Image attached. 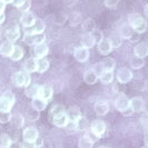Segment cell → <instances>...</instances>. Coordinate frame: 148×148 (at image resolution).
<instances>
[{
	"mask_svg": "<svg viewBox=\"0 0 148 148\" xmlns=\"http://www.w3.org/2000/svg\"><path fill=\"white\" fill-rule=\"evenodd\" d=\"M115 107L116 109L121 112H126L128 109H130V100L127 98L125 94L120 92L115 99Z\"/></svg>",
	"mask_w": 148,
	"mask_h": 148,
	"instance_id": "277c9868",
	"label": "cell"
},
{
	"mask_svg": "<svg viewBox=\"0 0 148 148\" xmlns=\"http://www.w3.org/2000/svg\"><path fill=\"white\" fill-rule=\"evenodd\" d=\"M15 49V46L12 44V41H9V40H6L1 44V47H0V52L2 56H6V57H10L11 53Z\"/></svg>",
	"mask_w": 148,
	"mask_h": 148,
	"instance_id": "cb8c5ba5",
	"label": "cell"
},
{
	"mask_svg": "<svg viewBox=\"0 0 148 148\" xmlns=\"http://www.w3.org/2000/svg\"><path fill=\"white\" fill-rule=\"evenodd\" d=\"M15 95L12 94V91L6 90L2 92L1 99H0V111L1 114H9L12 106L15 104Z\"/></svg>",
	"mask_w": 148,
	"mask_h": 148,
	"instance_id": "6da1fadb",
	"label": "cell"
},
{
	"mask_svg": "<svg viewBox=\"0 0 148 148\" xmlns=\"http://www.w3.org/2000/svg\"><path fill=\"white\" fill-rule=\"evenodd\" d=\"M30 7H31V0H26V1L22 3L21 6L18 8V9H19L21 12L26 14V12H29Z\"/></svg>",
	"mask_w": 148,
	"mask_h": 148,
	"instance_id": "60d3db41",
	"label": "cell"
},
{
	"mask_svg": "<svg viewBox=\"0 0 148 148\" xmlns=\"http://www.w3.org/2000/svg\"><path fill=\"white\" fill-rule=\"evenodd\" d=\"M112 50V46L110 44L109 39H103L100 42H98V51L103 56L109 55Z\"/></svg>",
	"mask_w": 148,
	"mask_h": 148,
	"instance_id": "4fadbf2b",
	"label": "cell"
},
{
	"mask_svg": "<svg viewBox=\"0 0 148 148\" xmlns=\"http://www.w3.org/2000/svg\"><path fill=\"white\" fill-rule=\"evenodd\" d=\"M9 123L11 124V126L14 127V128L19 129V128H21V127L23 126V124H25V118H23V116H22L21 114L16 112V114H12V115H11Z\"/></svg>",
	"mask_w": 148,
	"mask_h": 148,
	"instance_id": "44dd1931",
	"label": "cell"
},
{
	"mask_svg": "<svg viewBox=\"0 0 148 148\" xmlns=\"http://www.w3.org/2000/svg\"><path fill=\"white\" fill-rule=\"evenodd\" d=\"M47 103H48V101H46L41 97H35V98H32V100H31V107L36 111L39 112V111H42L46 109Z\"/></svg>",
	"mask_w": 148,
	"mask_h": 148,
	"instance_id": "7402d4cb",
	"label": "cell"
},
{
	"mask_svg": "<svg viewBox=\"0 0 148 148\" xmlns=\"http://www.w3.org/2000/svg\"><path fill=\"white\" fill-rule=\"evenodd\" d=\"M96 29L95 28V22L92 19H87L85 20L84 23H82V30L85 34H91L94 30Z\"/></svg>",
	"mask_w": 148,
	"mask_h": 148,
	"instance_id": "4dcf8cb0",
	"label": "cell"
},
{
	"mask_svg": "<svg viewBox=\"0 0 148 148\" xmlns=\"http://www.w3.org/2000/svg\"><path fill=\"white\" fill-rule=\"evenodd\" d=\"M95 44H96V40H95V38L92 37L91 34H85L82 37V47H85L87 49H90V48H92L95 46Z\"/></svg>",
	"mask_w": 148,
	"mask_h": 148,
	"instance_id": "484cf974",
	"label": "cell"
},
{
	"mask_svg": "<svg viewBox=\"0 0 148 148\" xmlns=\"http://www.w3.org/2000/svg\"><path fill=\"white\" fill-rule=\"evenodd\" d=\"M129 23L133 26L137 34H144L147 30V22L140 15H132L129 17Z\"/></svg>",
	"mask_w": 148,
	"mask_h": 148,
	"instance_id": "7a4b0ae2",
	"label": "cell"
},
{
	"mask_svg": "<svg viewBox=\"0 0 148 148\" xmlns=\"http://www.w3.org/2000/svg\"><path fill=\"white\" fill-rule=\"evenodd\" d=\"M109 40H110V44L112 46V48H119L121 46V42H123L121 38H119V36H112Z\"/></svg>",
	"mask_w": 148,
	"mask_h": 148,
	"instance_id": "ab89813d",
	"label": "cell"
},
{
	"mask_svg": "<svg viewBox=\"0 0 148 148\" xmlns=\"http://www.w3.org/2000/svg\"><path fill=\"white\" fill-rule=\"evenodd\" d=\"M88 126V121L87 119L82 117L77 123H76V127H77V130H85Z\"/></svg>",
	"mask_w": 148,
	"mask_h": 148,
	"instance_id": "f35d334b",
	"label": "cell"
},
{
	"mask_svg": "<svg viewBox=\"0 0 148 148\" xmlns=\"http://www.w3.org/2000/svg\"><path fill=\"white\" fill-rule=\"evenodd\" d=\"M21 148H37L36 143H28V141H23L21 144Z\"/></svg>",
	"mask_w": 148,
	"mask_h": 148,
	"instance_id": "ee69618b",
	"label": "cell"
},
{
	"mask_svg": "<svg viewBox=\"0 0 148 148\" xmlns=\"http://www.w3.org/2000/svg\"><path fill=\"white\" fill-rule=\"evenodd\" d=\"M98 148H109V147H107V146H100V147H98Z\"/></svg>",
	"mask_w": 148,
	"mask_h": 148,
	"instance_id": "db71d44e",
	"label": "cell"
},
{
	"mask_svg": "<svg viewBox=\"0 0 148 148\" xmlns=\"http://www.w3.org/2000/svg\"><path fill=\"white\" fill-rule=\"evenodd\" d=\"M0 5H1V14H3L5 12V9H6V3H3V2L0 1Z\"/></svg>",
	"mask_w": 148,
	"mask_h": 148,
	"instance_id": "681fc988",
	"label": "cell"
},
{
	"mask_svg": "<svg viewBox=\"0 0 148 148\" xmlns=\"http://www.w3.org/2000/svg\"><path fill=\"white\" fill-rule=\"evenodd\" d=\"M98 76L97 74L92 70V69H89L87 70L85 74H84V80L86 84H88V85H94V84H96L97 80H98Z\"/></svg>",
	"mask_w": 148,
	"mask_h": 148,
	"instance_id": "4316f807",
	"label": "cell"
},
{
	"mask_svg": "<svg viewBox=\"0 0 148 148\" xmlns=\"http://www.w3.org/2000/svg\"><path fill=\"white\" fill-rule=\"evenodd\" d=\"M5 19H6V15H5V12H3V14H1V19H0V23H3Z\"/></svg>",
	"mask_w": 148,
	"mask_h": 148,
	"instance_id": "f907efd6",
	"label": "cell"
},
{
	"mask_svg": "<svg viewBox=\"0 0 148 148\" xmlns=\"http://www.w3.org/2000/svg\"><path fill=\"white\" fill-rule=\"evenodd\" d=\"M140 121L141 124H143V126L148 129V115H146V117H143L140 119Z\"/></svg>",
	"mask_w": 148,
	"mask_h": 148,
	"instance_id": "f6af8a7d",
	"label": "cell"
},
{
	"mask_svg": "<svg viewBox=\"0 0 148 148\" xmlns=\"http://www.w3.org/2000/svg\"><path fill=\"white\" fill-rule=\"evenodd\" d=\"M66 114H67L68 119H69V123L76 124L79 119L82 118V112H80L78 107H70V108L66 111Z\"/></svg>",
	"mask_w": 148,
	"mask_h": 148,
	"instance_id": "5bb4252c",
	"label": "cell"
},
{
	"mask_svg": "<svg viewBox=\"0 0 148 148\" xmlns=\"http://www.w3.org/2000/svg\"><path fill=\"white\" fill-rule=\"evenodd\" d=\"M51 121L53 125H56L57 127H60V128L67 127V125L69 124V119L67 117L66 112H62V114H60V115H57V116L52 117Z\"/></svg>",
	"mask_w": 148,
	"mask_h": 148,
	"instance_id": "9a60e30c",
	"label": "cell"
},
{
	"mask_svg": "<svg viewBox=\"0 0 148 148\" xmlns=\"http://www.w3.org/2000/svg\"><path fill=\"white\" fill-rule=\"evenodd\" d=\"M23 71H26L29 75L37 71V59L31 57V58H28L26 60L23 64Z\"/></svg>",
	"mask_w": 148,
	"mask_h": 148,
	"instance_id": "ffe728a7",
	"label": "cell"
},
{
	"mask_svg": "<svg viewBox=\"0 0 148 148\" xmlns=\"http://www.w3.org/2000/svg\"><path fill=\"white\" fill-rule=\"evenodd\" d=\"M12 82L17 87H25L27 88L30 85V75L26 71H18L12 76Z\"/></svg>",
	"mask_w": 148,
	"mask_h": 148,
	"instance_id": "3957f363",
	"label": "cell"
},
{
	"mask_svg": "<svg viewBox=\"0 0 148 148\" xmlns=\"http://www.w3.org/2000/svg\"><path fill=\"white\" fill-rule=\"evenodd\" d=\"M120 0H105V6L107 8H115Z\"/></svg>",
	"mask_w": 148,
	"mask_h": 148,
	"instance_id": "7bdbcfd3",
	"label": "cell"
},
{
	"mask_svg": "<svg viewBox=\"0 0 148 148\" xmlns=\"http://www.w3.org/2000/svg\"><path fill=\"white\" fill-rule=\"evenodd\" d=\"M143 148H148V147H147V146H146V147H143Z\"/></svg>",
	"mask_w": 148,
	"mask_h": 148,
	"instance_id": "11a10c76",
	"label": "cell"
},
{
	"mask_svg": "<svg viewBox=\"0 0 148 148\" xmlns=\"http://www.w3.org/2000/svg\"><path fill=\"white\" fill-rule=\"evenodd\" d=\"M45 22L41 20V19H37L36 23L30 27V28H25L23 31H25V35H32V34H44L45 31Z\"/></svg>",
	"mask_w": 148,
	"mask_h": 148,
	"instance_id": "30bf717a",
	"label": "cell"
},
{
	"mask_svg": "<svg viewBox=\"0 0 148 148\" xmlns=\"http://www.w3.org/2000/svg\"><path fill=\"white\" fill-rule=\"evenodd\" d=\"M144 109H145V111H146V114L148 115V101L146 103V106H145V108H144Z\"/></svg>",
	"mask_w": 148,
	"mask_h": 148,
	"instance_id": "f5cc1de1",
	"label": "cell"
},
{
	"mask_svg": "<svg viewBox=\"0 0 148 148\" xmlns=\"http://www.w3.org/2000/svg\"><path fill=\"white\" fill-rule=\"evenodd\" d=\"M119 32H120L121 38H124V39H129V38L133 37L135 30H134L133 26H132L130 23H125V25H123V26L120 27Z\"/></svg>",
	"mask_w": 148,
	"mask_h": 148,
	"instance_id": "d4e9b609",
	"label": "cell"
},
{
	"mask_svg": "<svg viewBox=\"0 0 148 148\" xmlns=\"http://www.w3.org/2000/svg\"><path fill=\"white\" fill-rule=\"evenodd\" d=\"M39 91H40V86L37 85V84H34V85H29L25 92L26 95L30 98H35V97H39Z\"/></svg>",
	"mask_w": 148,
	"mask_h": 148,
	"instance_id": "83f0119b",
	"label": "cell"
},
{
	"mask_svg": "<svg viewBox=\"0 0 148 148\" xmlns=\"http://www.w3.org/2000/svg\"><path fill=\"white\" fill-rule=\"evenodd\" d=\"M91 35H92V37L95 38V40H96L97 44L100 42V41L104 39V37H103V32H101L99 29H95L92 32H91Z\"/></svg>",
	"mask_w": 148,
	"mask_h": 148,
	"instance_id": "b9f144b4",
	"label": "cell"
},
{
	"mask_svg": "<svg viewBox=\"0 0 148 148\" xmlns=\"http://www.w3.org/2000/svg\"><path fill=\"white\" fill-rule=\"evenodd\" d=\"M134 55H135V57L144 59L148 55V46L146 44H144V42L137 44L134 47Z\"/></svg>",
	"mask_w": 148,
	"mask_h": 148,
	"instance_id": "e0dca14e",
	"label": "cell"
},
{
	"mask_svg": "<svg viewBox=\"0 0 148 148\" xmlns=\"http://www.w3.org/2000/svg\"><path fill=\"white\" fill-rule=\"evenodd\" d=\"M114 71H111V70H105L103 75L99 77L100 78V80L103 84H110L112 82V79H114Z\"/></svg>",
	"mask_w": 148,
	"mask_h": 148,
	"instance_id": "836d02e7",
	"label": "cell"
},
{
	"mask_svg": "<svg viewBox=\"0 0 148 148\" xmlns=\"http://www.w3.org/2000/svg\"><path fill=\"white\" fill-rule=\"evenodd\" d=\"M48 51H49V48L45 42L38 44L34 47V55L36 59H42L45 56L48 55Z\"/></svg>",
	"mask_w": 148,
	"mask_h": 148,
	"instance_id": "8fae6325",
	"label": "cell"
},
{
	"mask_svg": "<svg viewBox=\"0 0 148 148\" xmlns=\"http://www.w3.org/2000/svg\"><path fill=\"white\" fill-rule=\"evenodd\" d=\"M38 130L35 127H28L22 133V139L28 143H36L38 140Z\"/></svg>",
	"mask_w": 148,
	"mask_h": 148,
	"instance_id": "ba28073f",
	"label": "cell"
},
{
	"mask_svg": "<svg viewBox=\"0 0 148 148\" xmlns=\"http://www.w3.org/2000/svg\"><path fill=\"white\" fill-rule=\"evenodd\" d=\"M12 144V140L10 138V136L7 134H1L0 137V148H10Z\"/></svg>",
	"mask_w": 148,
	"mask_h": 148,
	"instance_id": "d6a6232c",
	"label": "cell"
},
{
	"mask_svg": "<svg viewBox=\"0 0 148 148\" xmlns=\"http://www.w3.org/2000/svg\"><path fill=\"white\" fill-rule=\"evenodd\" d=\"M23 57V49H22V47L20 46H15V49H14V51L11 53V56H10V58L12 61H18V60H20Z\"/></svg>",
	"mask_w": 148,
	"mask_h": 148,
	"instance_id": "1f68e13d",
	"label": "cell"
},
{
	"mask_svg": "<svg viewBox=\"0 0 148 148\" xmlns=\"http://www.w3.org/2000/svg\"><path fill=\"white\" fill-rule=\"evenodd\" d=\"M74 57H75V59L77 60V61H79V62H85V61H87L89 58V49L82 47V46L75 48Z\"/></svg>",
	"mask_w": 148,
	"mask_h": 148,
	"instance_id": "9c48e42d",
	"label": "cell"
},
{
	"mask_svg": "<svg viewBox=\"0 0 148 148\" xmlns=\"http://www.w3.org/2000/svg\"><path fill=\"white\" fill-rule=\"evenodd\" d=\"M116 78L120 84H127L133 79V73L130 69H128L126 67H123L117 71Z\"/></svg>",
	"mask_w": 148,
	"mask_h": 148,
	"instance_id": "8992f818",
	"label": "cell"
},
{
	"mask_svg": "<svg viewBox=\"0 0 148 148\" xmlns=\"http://www.w3.org/2000/svg\"><path fill=\"white\" fill-rule=\"evenodd\" d=\"M91 132L92 134L98 137V138H100V137H103L105 135V132H106V124H105L103 120H94L92 123H91Z\"/></svg>",
	"mask_w": 148,
	"mask_h": 148,
	"instance_id": "52a82bcc",
	"label": "cell"
},
{
	"mask_svg": "<svg viewBox=\"0 0 148 148\" xmlns=\"http://www.w3.org/2000/svg\"><path fill=\"white\" fill-rule=\"evenodd\" d=\"M95 112H96L98 116H105L106 114H108L109 111V105L107 101H104V100H99L95 104Z\"/></svg>",
	"mask_w": 148,
	"mask_h": 148,
	"instance_id": "ac0fdd59",
	"label": "cell"
},
{
	"mask_svg": "<svg viewBox=\"0 0 148 148\" xmlns=\"http://www.w3.org/2000/svg\"><path fill=\"white\" fill-rule=\"evenodd\" d=\"M103 64H104V68L105 70H114L115 69V67H116V61L114 58H107V59H105L103 61Z\"/></svg>",
	"mask_w": 148,
	"mask_h": 148,
	"instance_id": "8d00e7d4",
	"label": "cell"
},
{
	"mask_svg": "<svg viewBox=\"0 0 148 148\" xmlns=\"http://www.w3.org/2000/svg\"><path fill=\"white\" fill-rule=\"evenodd\" d=\"M25 1H26V0H14V2H12V3H14V6H16L17 8H19L22 3L25 2Z\"/></svg>",
	"mask_w": 148,
	"mask_h": 148,
	"instance_id": "bcb514c9",
	"label": "cell"
},
{
	"mask_svg": "<svg viewBox=\"0 0 148 148\" xmlns=\"http://www.w3.org/2000/svg\"><path fill=\"white\" fill-rule=\"evenodd\" d=\"M62 112H66V109L64 108V106H61V105H55L51 108V110H50V117L52 118V117H55L57 115H60Z\"/></svg>",
	"mask_w": 148,
	"mask_h": 148,
	"instance_id": "d590c367",
	"label": "cell"
},
{
	"mask_svg": "<svg viewBox=\"0 0 148 148\" xmlns=\"http://www.w3.org/2000/svg\"><path fill=\"white\" fill-rule=\"evenodd\" d=\"M144 141H145V144H146V146L148 147V132L145 134V136H144Z\"/></svg>",
	"mask_w": 148,
	"mask_h": 148,
	"instance_id": "7dc6e473",
	"label": "cell"
},
{
	"mask_svg": "<svg viewBox=\"0 0 148 148\" xmlns=\"http://www.w3.org/2000/svg\"><path fill=\"white\" fill-rule=\"evenodd\" d=\"M144 12H145V16L148 18V3H146L145 7H144Z\"/></svg>",
	"mask_w": 148,
	"mask_h": 148,
	"instance_id": "c3c4849f",
	"label": "cell"
},
{
	"mask_svg": "<svg viewBox=\"0 0 148 148\" xmlns=\"http://www.w3.org/2000/svg\"><path fill=\"white\" fill-rule=\"evenodd\" d=\"M20 37V28H19V26H14V27H11V28H9V29L6 31V38H7V40L9 41H16V40H18Z\"/></svg>",
	"mask_w": 148,
	"mask_h": 148,
	"instance_id": "d6986e66",
	"label": "cell"
},
{
	"mask_svg": "<svg viewBox=\"0 0 148 148\" xmlns=\"http://www.w3.org/2000/svg\"><path fill=\"white\" fill-rule=\"evenodd\" d=\"M36 21H37L36 17H35L34 14H31V12H26L20 18V22H21V25L23 26V28H30V27H32L36 23Z\"/></svg>",
	"mask_w": 148,
	"mask_h": 148,
	"instance_id": "7c38bea8",
	"label": "cell"
},
{
	"mask_svg": "<svg viewBox=\"0 0 148 148\" xmlns=\"http://www.w3.org/2000/svg\"><path fill=\"white\" fill-rule=\"evenodd\" d=\"M0 1L3 2V3H6V5H7V3H12V2H14V0H0Z\"/></svg>",
	"mask_w": 148,
	"mask_h": 148,
	"instance_id": "816d5d0a",
	"label": "cell"
},
{
	"mask_svg": "<svg viewBox=\"0 0 148 148\" xmlns=\"http://www.w3.org/2000/svg\"><path fill=\"white\" fill-rule=\"evenodd\" d=\"M46 36L44 34H32V35H25L23 36V42H26L29 46H36L38 44H42L45 42Z\"/></svg>",
	"mask_w": 148,
	"mask_h": 148,
	"instance_id": "5b68a950",
	"label": "cell"
},
{
	"mask_svg": "<svg viewBox=\"0 0 148 148\" xmlns=\"http://www.w3.org/2000/svg\"><path fill=\"white\" fill-rule=\"evenodd\" d=\"M94 141L89 136H84L78 141V147L79 148H92Z\"/></svg>",
	"mask_w": 148,
	"mask_h": 148,
	"instance_id": "f1b7e54d",
	"label": "cell"
},
{
	"mask_svg": "<svg viewBox=\"0 0 148 148\" xmlns=\"http://www.w3.org/2000/svg\"><path fill=\"white\" fill-rule=\"evenodd\" d=\"M52 95H53V90L50 86L48 85H42L40 86V91H39V97H41L46 101L51 100Z\"/></svg>",
	"mask_w": 148,
	"mask_h": 148,
	"instance_id": "603a6c76",
	"label": "cell"
},
{
	"mask_svg": "<svg viewBox=\"0 0 148 148\" xmlns=\"http://www.w3.org/2000/svg\"><path fill=\"white\" fill-rule=\"evenodd\" d=\"M145 108V103L141 97H134L130 99V110L134 112H140Z\"/></svg>",
	"mask_w": 148,
	"mask_h": 148,
	"instance_id": "2e32d148",
	"label": "cell"
},
{
	"mask_svg": "<svg viewBox=\"0 0 148 148\" xmlns=\"http://www.w3.org/2000/svg\"><path fill=\"white\" fill-rule=\"evenodd\" d=\"M144 59L143 58H138V57H134L133 59L130 60V66L133 67L134 69H140L144 67Z\"/></svg>",
	"mask_w": 148,
	"mask_h": 148,
	"instance_id": "e575fe53",
	"label": "cell"
},
{
	"mask_svg": "<svg viewBox=\"0 0 148 148\" xmlns=\"http://www.w3.org/2000/svg\"><path fill=\"white\" fill-rule=\"evenodd\" d=\"M91 69H92V70L96 73L98 77H100V76L103 75V73L105 71L104 64H103V62H97V64H95V65L92 66V68H91Z\"/></svg>",
	"mask_w": 148,
	"mask_h": 148,
	"instance_id": "74e56055",
	"label": "cell"
},
{
	"mask_svg": "<svg viewBox=\"0 0 148 148\" xmlns=\"http://www.w3.org/2000/svg\"><path fill=\"white\" fill-rule=\"evenodd\" d=\"M49 68V61L47 59H37V71L40 74H44Z\"/></svg>",
	"mask_w": 148,
	"mask_h": 148,
	"instance_id": "f546056e",
	"label": "cell"
}]
</instances>
